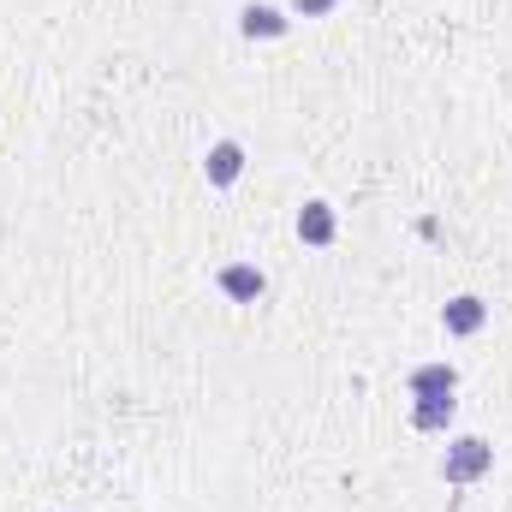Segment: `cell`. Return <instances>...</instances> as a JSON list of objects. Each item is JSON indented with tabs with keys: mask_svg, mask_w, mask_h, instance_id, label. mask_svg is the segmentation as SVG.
<instances>
[{
	"mask_svg": "<svg viewBox=\"0 0 512 512\" xmlns=\"http://www.w3.org/2000/svg\"><path fill=\"white\" fill-rule=\"evenodd\" d=\"M203 173H209V185H233V179L245 173V143H233V137H221V143L209 149V161H203Z\"/></svg>",
	"mask_w": 512,
	"mask_h": 512,
	"instance_id": "cell-2",
	"label": "cell"
},
{
	"mask_svg": "<svg viewBox=\"0 0 512 512\" xmlns=\"http://www.w3.org/2000/svg\"><path fill=\"white\" fill-rule=\"evenodd\" d=\"M459 376H453V364H423V370H411V399H435V393H453Z\"/></svg>",
	"mask_w": 512,
	"mask_h": 512,
	"instance_id": "cell-6",
	"label": "cell"
},
{
	"mask_svg": "<svg viewBox=\"0 0 512 512\" xmlns=\"http://www.w3.org/2000/svg\"><path fill=\"white\" fill-rule=\"evenodd\" d=\"M280 30H286V18L274 6H245V36H280Z\"/></svg>",
	"mask_w": 512,
	"mask_h": 512,
	"instance_id": "cell-8",
	"label": "cell"
},
{
	"mask_svg": "<svg viewBox=\"0 0 512 512\" xmlns=\"http://www.w3.org/2000/svg\"><path fill=\"white\" fill-rule=\"evenodd\" d=\"M298 239L304 245H334V209L328 203H304L298 209Z\"/></svg>",
	"mask_w": 512,
	"mask_h": 512,
	"instance_id": "cell-5",
	"label": "cell"
},
{
	"mask_svg": "<svg viewBox=\"0 0 512 512\" xmlns=\"http://www.w3.org/2000/svg\"><path fill=\"white\" fill-rule=\"evenodd\" d=\"M221 292L239 298V304H256L268 292V280H262V268H251V262H233V268H221Z\"/></svg>",
	"mask_w": 512,
	"mask_h": 512,
	"instance_id": "cell-4",
	"label": "cell"
},
{
	"mask_svg": "<svg viewBox=\"0 0 512 512\" xmlns=\"http://www.w3.org/2000/svg\"><path fill=\"white\" fill-rule=\"evenodd\" d=\"M292 6H298L304 18H322V12H334V0H292Z\"/></svg>",
	"mask_w": 512,
	"mask_h": 512,
	"instance_id": "cell-9",
	"label": "cell"
},
{
	"mask_svg": "<svg viewBox=\"0 0 512 512\" xmlns=\"http://www.w3.org/2000/svg\"><path fill=\"white\" fill-rule=\"evenodd\" d=\"M453 411H459V399H453V393H435V399H417V405H411V423H417V429H447Z\"/></svg>",
	"mask_w": 512,
	"mask_h": 512,
	"instance_id": "cell-7",
	"label": "cell"
},
{
	"mask_svg": "<svg viewBox=\"0 0 512 512\" xmlns=\"http://www.w3.org/2000/svg\"><path fill=\"white\" fill-rule=\"evenodd\" d=\"M483 322H489V304H483V298H471V292H465V298H453V304L441 310V328H447V334H477Z\"/></svg>",
	"mask_w": 512,
	"mask_h": 512,
	"instance_id": "cell-3",
	"label": "cell"
},
{
	"mask_svg": "<svg viewBox=\"0 0 512 512\" xmlns=\"http://www.w3.org/2000/svg\"><path fill=\"white\" fill-rule=\"evenodd\" d=\"M489 465H495V447L477 441V435H459V441L447 447V459H441V477H447V483H477Z\"/></svg>",
	"mask_w": 512,
	"mask_h": 512,
	"instance_id": "cell-1",
	"label": "cell"
}]
</instances>
